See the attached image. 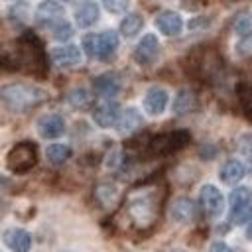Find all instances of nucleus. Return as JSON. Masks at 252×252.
<instances>
[{"label":"nucleus","mask_w":252,"mask_h":252,"mask_svg":"<svg viewBox=\"0 0 252 252\" xmlns=\"http://www.w3.org/2000/svg\"><path fill=\"white\" fill-rule=\"evenodd\" d=\"M0 61L10 69H28V71L43 69L41 41L33 33L28 32L16 41L0 49Z\"/></svg>","instance_id":"nucleus-1"},{"label":"nucleus","mask_w":252,"mask_h":252,"mask_svg":"<svg viewBox=\"0 0 252 252\" xmlns=\"http://www.w3.org/2000/svg\"><path fill=\"white\" fill-rule=\"evenodd\" d=\"M47 91L35 85H26V83H12L0 87V100L14 112H26L41 102L47 100Z\"/></svg>","instance_id":"nucleus-2"},{"label":"nucleus","mask_w":252,"mask_h":252,"mask_svg":"<svg viewBox=\"0 0 252 252\" xmlns=\"http://www.w3.org/2000/svg\"><path fill=\"white\" fill-rule=\"evenodd\" d=\"M126 215L136 228H148L158 220L159 215V195L156 191L132 193L126 203Z\"/></svg>","instance_id":"nucleus-3"},{"label":"nucleus","mask_w":252,"mask_h":252,"mask_svg":"<svg viewBox=\"0 0 252 252\" xmlns=\"http://www.w3.org/2000/svg\"><path fill=\"white\" fill-rule=\"evenodd\" d=\"M191 140L187 130H173L165 134H158L148 142V154L150 156H169L177 150H181Z\"/></svg>","instance_id":"nucleus-4"},{"label":"nucleus","mask_w":252,"mask_h":252,"mask_svg":"<svg viewBox=\"0 0 252 252\" xmlns=\"http://www.w3.org/2000/svg\"><path fill=\"white\" fill-rule=\"evenodd\" d=\"M37 163V148L33 142L16 144L6 158V165L12 173H28Z\"/></svg>","instance_id":"nucleus-5"},{"label":"nucleus","mask_w":252,"mask_h":252,"mask_svg":"<svg viewBox=\"0 0 252 252\" xmlns=\"http://www.w3.org/2000/svg\"><path fill=\"white\" fill-rule=\"evenodd\" d=\"M199 199H201L203 211H205L211 219L220 217V213H222V209H224V199H222V193H220L215 185H211V183L203 185V187H201V193H199Z\"/></svg>","instance_id":"nucleus-6"},{"label":"nucleus","mask_w":252,"mask_h":252,"mask_svg":"<svg viewBox=\"0 0 252 252\" xmlns=\"http://www.w3.org/2000/svg\"><path fill=\"white\" fill-rule=\"evenodd\" d=\"M158 55H159V41H158V37L154 35V33H146L140 41H138V45H136V49H134V59H136V63L138 65H152L156 59H158Z\"/></svg>","instance_id":"nucleus-7"},{"label":"nucleus","mask_w":252,"mask_h":252,"mask_svg":"<svg viewBox=\"0 0 252 252\" xmlns=\"http://www.w3.org/2000/svg\"><path fill=\"white\" fill-rule=\"evenodd\" d=\"M118 49V33L106 30L94 37V57L100 61H108Z\"/></svg>","instance_id":"nucleus-8"},{"label":"nucleus","mask_w":252,"mask_h":252,"mask_svg":"<svg viewBox=\"0 0 252 252\" xmlns=\"http://www.w3.org/2000/svg\"><path fill=\"white\" fill-rule=\"evenodd\" d=\"M120 106L118 102L114 100H104L100 102L94 110H93V120L100 126V128H110V126H116L118 118H120Z\"/></svg>","instance_id":"nucleus-9"},{"label":"nucleus","mask_w":252,"mask_h":252,"mask_svg":"<svg viewBox=\"0 0 252 252\" xmlns=\"http://www.w3.org/2000/svg\"><path fill=\"white\" fill-rule=\"evenodd\" d=\"M63 18H65V10H63V6H61L59 2H55V0H43V2L37 6V10H35V20H37L39 24L47 26V28H51L55 22H59V20H63Z\"/></svg>","instance_id":"nucleus-10"},{"label":"nucleus","mask_w":252,"mask_h":252,"mask_svg":"<svg viewBox=\"0 0 252 252\" xmlns=\"http://www.w3.org/2000/svg\"><path fill=\"white\" fill-rule=\"evenodd\" d=\"M156 26H158V30H159L163 35L173 37V35H179V33H181L183 20H181V16H179L177 12H173V10H163V12H159V14L156 16Z\"/></svg>","instance_id":"nucleus-11"},{"label":"nucleus","mask_w":252,"mask_h":252,"mask_svg":"<svg viewBox=\"0 0 252 252\" xmlns=\"http://www.w3.org/2000/svg\"><path fill=\"white\" fill-rule=\"evenodd\" d=\"M167 91L161 89V87H152L148 89L146 96H144V110L152 116H159L165 106H167Z\"/></svg>","instance_id":"nucleus-12"},{"label":"nucleus","mask_w":252,"mask_h":252,"mask_svg":"<svg viewBox=\"0 0 252 252\" xmlns=\"http://www.w3.org/2000/svg\"><path fill=\"white\" fill-rule=\"evenodd\" d=\"M2 240L12 252H30V248H32V236L24 228H8V230H4Z\"/></svg>","instance_id":"nucleus-13"},{"label":"nucleus","mask_w":252,"mask_h":252,"mask_svg":"<svg viewBox=\"0 0 252 252\" xmlns=\"http://www.w3.org/2000/svg\"><path fill=\"white\" fill-rule=\"evenodd\" d=\"M37 130L43 138H49V140L59 138L65 132V120L59 114H45L37 120Z\"/></svg>","instance_id":"nucleus-14"},{"label":"nucleus","mask_w":252,"mask_h":252,"mask_svg":"<svg viewBox=\"0 0 252 252\" xmlns=\"http://www.w3.org/2000/svg\"><path fill=\"white\" fill-rule=\"evenodd\" d=\"M81 49L77 45H61L51 51V59L57 67H73L81 63Z\"/></svg>","instance_id":"nucleus-15"},{"label":"nucleus","mask_w":252,"mask_h":252,"mask_svg":"<svg viewBox=\"0 0 252 252\" xmlns=\"http://www.w3.org/2000/svg\"><path fill=\"white\" fill-rule=\"evenodd\" d=\"M98 16H100V10L91 0H83L75 8V22L79 28H91L98 20Z\"/></svg>","instance_id":"nucleus-16"},{"label":"nucleus","mask_w":252,"mask_h":252,"mask_svg":"<svg viewBox=\"0 0 252 252\" xmlns=\"http://www.w3.org/2000/svg\"><path fill=\"white\" fill-rule=\"evenodd\" d=\"M171 219L177 222H191L195 219V203L189 197H177L171 203Z\"/></svg>","instance_id":"nucleus-17"},{"label":"nucleus","mask_w":252,"mask_h":252,"mask_svg":"<svg viewBox=\"0 0 252 252\" xmlns=\"http://www.w3.org/2000/svg\"><path fill=\"white\" fill-rule=\"evenodd\" d=\"M244 171H246V169H244L242 161H238V159H226V161L222 163L219 175H220V181H222V183L234 185V183H238V181L244 177Z\"/></svg>","instance_id":"nucleus-18"},{"label":"nucleus","mask_w":252,"mask_h":252,"mask_svg":"<svg viewBox=\"0 0 252 252\" xmlns=\"http://www.w3.org/2000/svg\"><path fill=\"white\" fill-rule=\"evenodd\" d=\"M142 122L144 120H142V116H140V112L136 108H126V110L120 112V118L116 122V130L120 134H130V132L138 130L142 126Z\"/></svg>","instance_id":"nucleus-19"},{"label":"nucleus","mask_w":252,"mask_h":252,"mask_svg":"<svg viewBox=\"0 0 252 252\" xmlns=\"http://www.w3.org/2000/svg\"><path fill=\"white\" fill-rule=\"evenodd\" d=\"M93 87H94V91H96L100 96L110 98V96H114V94L118 93L120 83H118V79H116L114 75L104 73V75H98V77L93 81Z\"/></svg>","instance_id":"nucleus-20"},{"label":"nucleus","mask_w":252,"mask_h":252,"mask_svg":"<svg viewBox=\"0 0 252 252\" xmlns=\"http://www.w3.org/2000/svg\"><path fill=\"white\" fill-rule=\"evenodd\" d=\"M197 106V98H195V93L193 91H189V89H183V91H179L177 93V96H175V100H173V112L175 114H187V112H191L193 108Z\"/></svg>","instance_id":"nucleus-21"},{"label":"nucleus","mask_w":252,"mask_h":252,"mask_svg":"<svg viewBox=\"0 0 252 252\" xmlns=\"http://www.w3.org/2000/svg\"><path fill=\"white\" fill-rule=\"evenodd\" d=\"M45 158L51 165H63L71 158V148L65 144H51L45 150Z\"/></svg>","instance_id":"nucleus-22"},{"label":"nucleus","mask_w":252,"mask_h":252,"mask_svg":"<svg viewBox=\"0 0 252 252\" xmlns=\"http://www.w3.org/2000/svg\"><path fill=\"white\" fill-rule=\"evenodd\" d=\"M142 26H144V18L140 14H136V12L126 14L120 22V33L126 35V37H132L142 30Z\"/></svg>","instance_id":"nucleus-23"},{"label":"nucleus","mask_w":252,"mask_h":252,"mask_svg":"<svg viewBox=\"0 0 252 252\" xmlns=\"http://www.w3.org/2000/svg\"><path fill=\"white\" fill-rule=\"evenodd\" d=\"M94 197L100 203V207H112L118 201V189L110 183H102L94 189Z\"/></svg>","instance_id":"nucleus-24"},{"label":"nucleus","mask_w":252,"mask_h":252,"mask_svg":"<svg viewBox=\"0 0 252 252\" xmlns=\"http://www.w3.org/2000/svg\"><path fill=\"white\" fill-rule=\"evenodd\" d=\"M228 201H230V213H232V211L240 209L242 205L252 203V191L248 187H236V189H232Z\"/></svg>","instance_id":"nucleus-25"},{"label":"nucleus","mask_w":252,"mask_h":252,"mask_svg":"<svg viewBox=\"0 0 252 252\" xmlns=\"http://www.w3.org/2000/svg\"><path fill=\"white\" fill-rule=\"evenodd\" d=\"M67 100H69V104L73 108H87L91 104V94L85 89H73L67 94Z\"/></svg>","instance_id":"nucleus-26"},{"label":"nucleus","mask_w":252,"mask_h":252,"mask_svg":"<svg viewBox=\"0 0 252 252\" xmlns=\"http://www.w3.org/2000/svg\"><path fill=\"white\" fill-rule=\"evenodd\" d=\"M51 33H53V37L57 39V41H67L71 35H73V28H71V24L63 18V20H59V22H55L51 28Z\"/></svg>","instance_id":"nucleus-27"},{"label":"nucleus","mask_w":252,"mask_h":252,"mask_svg":"<svg viewBox=\"0 0 252 252\" xmlns=\"http://www.w3.org/2000/svg\"><path fill=\"white\" fill-rule=\"evenodd\" d=\"M230 220H232L234 224H246L248 220H252V203L242 205L240 209L232 211V213H230Z\"/></svg>","instance_id":"nucleus-28"},{"label":"nucleus","mask_w":252,"mask_h":252,"mask_svg":"<svg viewBox=\"0 0 252 252\" xmlns=\"http://www.w3.org/2000/svg\"><path fill=\"white\" fill-rule=\"evenodd\" d=\"M240 154L246 159V167L252 171V134H244L240 138Z\"/></svg>","instance_id":"nucleus-29"},{"label":"nucleus","mask_w":252,"mask_h":252,"mask_svg":"<svg viewBox=\"0 0 252 252\" xmlns=\"http://www.w3.org/2000/svg\"><path fill=\"white\" fill-rule=\"evenodd\" d=\"M236 51H238L240 55H250V53H252V32L240 35V39H238V43H236Z\"/></svg>","instance_id":"nucleus-30"},{"label":"nucleus","mask_w":252,"mask_h":252,"mask_svg":"<svg viewBox=\"0 0 252 252\" xmlns=\"http://www.w3.org/2000/svg\"><path fill=\"white\" fill-rule=\"evenodd\" d=\"M102 4L110 14H120L128 8V0H102Z\"/></svg>","instance_id":"nucleus-31"},{"label":"nucleus","mask_w":252,"mask_h":252,"mask_svg":"<svg viewBox=\"0 0 252 252\" xmlns=\"http://www.w3.org/2000/svg\"><path fill=\"white\" fill-rule=\"evenodd\" d=\"M94 37H96L94 33H89V35L83 37V47H85L89 57H94Z\"/></svg>","instance_id":"nucleus-32"},{"label":"nucleus","mask_w":252,"mask_h":252,"mask_svg":"<svg viewBox=\"0 0 252 252\" xmlns=\"http://www.w3.org/2000/svg\"><path fill=\"white\" fill-rule=\"evenodd\" d=\"M209 252H232V248L228 244H224V242H213Z\"/></svg>","instance_id":"nucleus-33"},{"label":"nucleus","mask_w":252,"mask_h":252,"mask_svg":"<svg viewBox=\"0 0 252 252\" xmlns=\"http://www.w3.org/2000/svg\"><path fill=\"white\" fill-rule=\"evenodd\" d=\"M244 102H246V108H248V112L252 114V85L248 87V91H246V94H244Z\"/></svg>","instance_id":"nucleus-34"},{"label":"nucleus","mask_w":252,"mask_h":252,"mask_svg":"<svg viewBox=\"0 0 252 252\" xmlns=\"http://www.w3.org/2000/svg\"><path fill=\"white\" fill-rule=\"evenodd\" d=\"M246 236L252 240V222H250V224H248V228H246Z\"/></svg>","instance_id":"nucleus-35"}]
</instances>
